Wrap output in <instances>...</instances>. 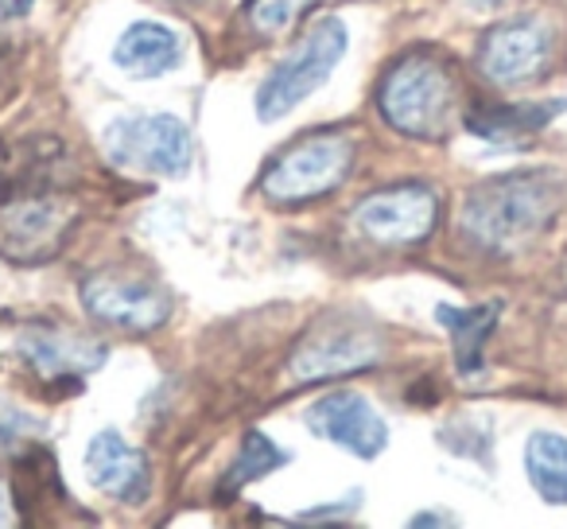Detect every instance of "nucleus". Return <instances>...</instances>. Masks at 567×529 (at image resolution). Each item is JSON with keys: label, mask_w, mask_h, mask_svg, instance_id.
Here are the masks:
<instances>
[{"label": "nucleus", "mask_w": 567, "mask_h": 529, "mask_svg": "<svg viewBox=\"0 0 567 529\" xmlns=\"http://www.w3.org/2000/svg\"><path fill=\"white\" fill-rule=\"evenodd\" d=\"M564 203L567 180L556 167H525L466 191L458 226L489 257H517L548 234Z\"/></svg>", "instance_id": "nucleus-1"}, {"label": "nucleus", "mask_w": 567, "mask_h": 529, "mask_svg": "<svg viewBox=\"0 0 567 529\" xmlns=\"http://www.w3.org/2000/svg\"><path fill=\"white\" fill-rule=\"evenodd\" d=\"M378 110L396 133L412 141H443L458 113L455 67L440 51H409L381 79Z\"/></svg>", "instance_id": "nucleus-2"}, {"label": "nucleus", "mask_w": 567, "mask_h": 529, "mask_svg": "<svg viewBox=\"0 0 567 529\" xmlns=\"http://www.w3.org/2000/svg\"><path fill=\"white\" fill-rule=\"evenodd\" d=\"M354 141L347 133H308L276 152L260 175V195L276 206H300L323 199L350 180Z\"/></svg>", "instance_id": "nucleus-3"}, {"label": "nucleus", "mask_w": 567, "mask_h": 529, "mask_svg": "<svg viewBox=\"0 0 567 529\" xmlns=\"http://www.w3.org/2000/svg\"><path fill=\"white\" fill-rule=\"evenodd\" d=\"M389 335L365 316H347L334 312L323 316L300 335L288 358V374L296 382H331L347 374H362L370 366L385 363Z\"/></svg>", "instance_id": "nucleus-4"}, {"label": "nucleus", "mask_w": 567, "mask_h": 529, "mask_svg": "<svg viewBox=\"0 0 567 529\" xmlns=\"http://www.w3.org/2000/svg\"><path fill=\"white\" fill-rule=\"evenodd\" d=\"M347 48H350L347 24H342V20H334V17L319 20V24L311 28L300 43H296L292 55L284 59V63L276 67L265 82H260L257 118L260 121L288 118V113H292L303 98H311L327 79H331V71L342 63Z\"/></svg>", "instance_id": "nucleus-5"}, {"label": "nucleus", "mask_w": 567, "mask_h": 529, "mask_svg": "<svg viewBox=\"0 0 567 529\" xmlns=\"http://www.w3.org/2000/svg\"><path fill=\"white\" fill-rule=\"evenodd\" d=\"M102 149L110 164L141 175H164L179 180L195 160L190 129L172 113H128L105 125Z\"/></svg>", "instance_id": "nucleus-6"}, {"label": "nucleus", "mask_w": 567, "mask_h": 529, "mask_svg": "<svg viewBox=\"0 0 567 529\" xmlns=\"http://www.w3.org/2000/svg\"><path fill=\"white\" fill-rule=\"evenodd\" d=\"M79 296L90 319L133 335L159 332L172 319V293L148 273L121 269V265L94 269L90 277H82Z\"/></svg>", "instance_id": "nucleus-7"}, {"label": "nucleus", "mask_w": 567, "mask_h": 529, "mask_svg": "<svg viewBox=\"0 0 567 529\" xmlns=\"http://www.w3.org/2000/svg\"><path fill=\"white\" fill-rule=\"evenodd\" d=\"M556 59V28L544 17H513L502 20L482 35L478 71L494 87H528L544 79Z\"/></svg>", "instance_id": "nucleus-8"}, {"label": "nucleus", "mask_w": 567, "mask_h": 529, "mask_svg": "<svg viewBox=\"0 0 567 529\" xmlns=\"http://www.w3.org/2000/svg\"><path fill=\"white\" fill-rule=\"evenodd\" d=\"M79 222V206L59 195H32L0 206V257L17 265H48Z\"/></svg>", "instance_id": "nucleus-9"}, {"label": "nucleus", "mask_w": 567, "mask_h": 529, "mask_svg": "<svg viewBox=\"0 0 567 529\" xmlns=\"http://www.w3.org/2000/svg\"><path fill=\"white\" fill-rule=\"evenodd\" d=\"M440 222V195L424 183L373 191L354 206V230L378 245H420Z\"/></svg>", "instance_id": "nucleus-10"}, {"label": "nucleus", "mask_w": 567, "mask_h": 529, "mask_svg": "<svg viewBox=\"0 0 567 529\" xmlns=\"http://www.w3.org/2000/svg\"><path fill=\"white\" fill-rule=\"evenodd\" d=\"M308 428L319 440H331L334 448L350 451L358 459H378L389 448L385 417L354 389H334L323 401L311 405Z\"/></svg>", "instance_id": "nucleus-11"}, {"label": "nucleus", "mask_w": 567, "mask_h": 529, "mask_svg": "<svg viewBox=\"0 0 567 529\" xmlns=\"http://www.w3.org/2000/svg\"><path fill=\"white\" fill-rule=\"evenodd\" d=\"M17 350L28 366H32L40 378H82L90 370H102L105 366V343L90 339L79 332H63V327L51 324H32L20 332Z\"/></svg>", "instance_id": "nucleus-12"}, {"label": "nucleus", "mask_w": 567, "mask_h": 529, "mask_svg": "<svg viewBox=\"0 0 567 529\" xmlns=\"http://www.w3.org/2000/svg\"><path fill=\"white\" fill-rule=\"evenodd\" d=\"M86 475L102 495L117 498L125 506H141L152 490V471L141 448L125 440L121 433H97L86 448Z\"/></svg>", "instance_id": "nucleus-13"}, {"label": "nucleus", "mask_w": 567, "mask_h": 529, "mask_svg": "<svg viewBox=\"0 0 567 529\" xmlns=\"http://www.w3.org/2000/svg\"><path fill=\"white\" fill-rule=\"evenodd\" d=\"M183 59V43L172 28L152 24V20H141V24L125 28L121 40L113 43V63L128 74V79H159V74L175 71Z\"/></svg>", "instance_id": "nucleus-14"}, {"label": "nucleus", "mask_w": 567, "mask_h": 529, "mask_svg": "<svg viewBox=\"0 0 567 529\" xmlns=\"http://www.w3.org/2000/svg\"><path fill=\"white\" fill-rule=\"evenodd\" d=\"M567 110V102L551 98V102H528V105H478L463 118V125L471 129V136L486 144H520L533 133H540L544 125L559 118Z\"/></svg>", "instance_id": "nucleus-15"}, {"label": "nucleus", "mask_w": 567, "mask_h": 529, "mask_svg": "<svg viewBox=\"0 0 567 529\" xmlns=\"http://www.w3.org/2000/svg\"><path fill=\"white\" fill-rule=\"evenodd\" d=\"M435 319L447 327L451 347H455V366L463 378H474L482 370V355H486V339L497 332L502 319V304H478V308H455V304H440Z\"/></svg>", "instance_id": "nucleus-16"}, {"label": "nucleus", "mask_w": 567, "mask_h": 529, "mask_svg": "<svg viewBox=\"0 0 567 529\" xmlns=\"http://www.w3.org/2000/svg\"><path fill=\"white\" fill-rule=\"evenodd\" d=\"M525 475L548 506H567V436L533 433L525 440Z\"/></svg>", "instance_id": "nucleus-17"}, {"label": "nucleus", "mask_w": 567, "mask_h": 529, "mask_svg": "<svg viewBox=\"0 0 567 529\" xmlns=\"http://www.w3.org/2000/svg\"><path fill=\"white\" fill-rule=\"evenodd\" d=\"M284 464H288V451L276 448L268 436L249 433V436H245V444H241V451H237L234 467H229L226 482H221V495H237L241 487L265 479L268 471H276V467H284Z\"/></svg>", "instance_id": "nucleus-18"}, {"label": "nucleus", "mask_w": 567, "mask_h": 529, "mask_svg": "<svg viewBox=\"0 0 567 529\" xmlns=\"http://www.w3.org/2000/svg\"><path fill=\"white\" fill-rule=\"evenodd\" d=\"M311 4H316V0H245V24H249V32L265 35V40H276V35L288 32Z\"/></svg>", "instance_id": "nucleus-19"}, {"label": "nucleus", "mask_w": 567, "mask_h": 529, "mask_svg": "<svg viewBox=\"0 0 567 529\" xmlns=\"http://www.w3.org/2000/svg\"><path fill=\"white\" fill-rule=\"evenodd\" d=\"M35 0H0V20H20Z\"/></svg>", "instance_id": "nucleus-20"}, {"label": "nucleus", "mask_w": 567, "mask_h": 529, "mask_svg": "<svg viewBox=\"0 0 567 529\" xmlns=\"http://www.w3.org/2000/svg\"><path fill=\"white\" fill-rule=\"evenodd\" d=\"M12 521H17V506H12L9 487L0 482V526H12Z\"/></svg>", "instance_id": "nucleus-21"}, {"label": "nucleus", "mask_w": 567, "mask_h": 529, "mask_svg": "<svg viewBox=\"0 0 567 529\" xmlns=\"http://www.w3.org/2000/svg\"><path fill=\"white\" fill-rule=\"evenodd\" d=\"M409 526H451V513H416Z\"/></svg>", "instance_id": "nucleus-22"}, {"label": "nucleus", "mask_w": 567, "mask_h": 529, "mask_svg": "<svg viewBox=\"0 0 567 529\" xmlns=\"http://www.w3.org/2000/svg\"><path fill=\"white\" fill-rule=\"evenodd\" d=\"M175 4H195V0H175Z\"/></svg>", "instance_id": "nucleus-23"}, {"label": "nucleus", "mask_w": 567, "mask_h": 529, "mask_svg": "<svg viewBox=\"0 0 567 529\" xmlns=\"http://www.w3.org/2000/svg\"><path fill=\"white\" fill-rule=\"evenodd\" d=\"M564 281H567V257H564Z\"/></svg>", "instance_id": "nucleus-24"}, {"label": "nucleus", "mask_w": 567, "mask_h": 529, "mask_svg": "<svg viewBox=\"0 0 567 529\" xmlns=\"http://www.w3.org/2000/svg\"><path fill=\"white\" fill-rule=\"evenodd\" d=\"M482 4H494V0H482Z\"/></svg>", "instance_id": "nucleus-25"}]
</instances>
